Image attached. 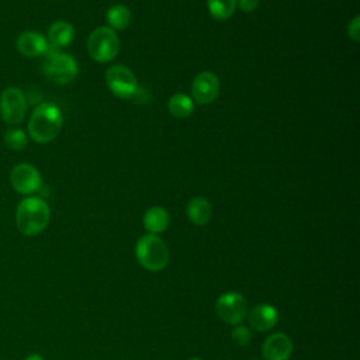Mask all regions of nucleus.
<instances>
[{
    "label": "nucleus",
    "instance_id": "nucleus-1",
    "mask_svg": "<svg viewBox=\"0 0 360 360\" xmlns=\"http://www.w3.org/2000/svg\"><path fill=\"white\" fill-rule=\"evenodd\" d=\"M63 115L53 103H41L34 108L28 120V135L37 143H48L60 132Z\"/></svg>",
    "mask_w": 360,
    "mask_h": 360
},
{
    "label": "nucleus",
    "instance_id": "nucleus-2",
    "mask_svg": "<svg viewBox=\"0 0 360 360\" xmlns=\"http://www.w3.org/2000/svg\"><path fill=\"white\" fill-rule=\"evenodd\" d=\"M51 210L41 197H25L15 210V226L25 236L41 233L49 224Z\"/></svg>",
    "mask_w": 360,
    "mask_h": 360
},
{
    "label": "nucleus",
    "instance_id": "nucleus-3",
    "mask_svg": "<svg viewBox=\"0 0 360 360\" xmlns=\"http://www.w3.org/2000/svg\"><path fill=\"white\" fill-rule=\"evenodd\" d=\"M135 256L141 266L149 271H160L169 263V249L166 243L153 233L143 235L138 239Z\"/></svg>",
    "mask_w": 360,
    "mask_h": 360
},
{
    "label": "nucleus",
    "instance_id": "nucleus-4",
    "mask_svg": "<svg viewBox=\"0 0 360 360\" xmlns=\"http://www.w3.org/2000/svg\"><path fill=\"white\" fill-rule=\"evenodd\" d=\"M42 62L44 75L56 84H66L72 82L77 75V63L73 56L59 52L53 46H48Z\"/></svg>",
    "mask_w": 360,
    "mask_h": 360
},
{
    "label": "nucleus",
    "instance_id": "nucleus-5",
    "mask_svg": "<svg viewBox=\"0 0 360 360\" xmlns=\"http://www.w3.org/2000/svg\"><path fill=\"white\" fill-rule=\"evenodd\" d=\"M120 51V39L110 27H97L87 38V52L97 62L112 60Z\"/></svg>",
    "mask_w": 360,
    "mask_h": 360
},
{
    "label": "nucleus",
    "instance_id": "nucleus-6",
    "mask_svg": "<svg viewBox=\"0 0 360 360\" xmlns=\"http://www.w3.org/2000/svg\"><path fill=\"white\" fill-rule=\"evenodd\" d=\"M27 112V98L17 87H7L0 96V115L4 124H20Z\"/></svg>",
    "mask_w": 360,
    "mask_h": 360
},
{
    "label": "nucleus",
    "instance_id": "nucleus-7",
    "mask_svg": "<svg viewBox=\"0 0 360 360\" xmlns=\"http://www.w3.org/2000/svg\"><path fill=\"white\" fill-rule=\"evenodd\" d=\"M215 311L222 322L228 325H238L248 315V302L242 294L229 291L217 300Z\"/></svg>",
    "mask_w": 360,
    "mask_h": 360
},
{
    "label": "nucleus",
    "instance_id": "nucleus-8",
    "mask_svg": "<svg viewBox=\"0 0 360 360\" xmlns=\"http://www.w3.org/2000/svg\"><path fill=\"white\" fill-rule=\"evenodd\" d=\"M105 82L111 93L120 98H131L138 89L135 75L131 69L122 65L111 66L105 73Z\"/></svg>",
    "mask_w": 360,
    "mask_h": 360
},
{
    "label": "nucleus",
    "instance_id": "nucleus-9",
    "mask_svg": "<svg viewBox=\"0 0 360 360\" xmlns=\"http://www.w3.org/2000/svg\"><path fill=\"white\" fill-rule=\"evenodd\" d=\"M10 183L17 193L30 195L41 190L42 177L38 169L32 165L18 163L10 172Z\"/></svg>",
    "mask_w": 360,
    "mask_h": 360
},
{
    "label": "nucleus",
    "instance_id": "nucleus-10",
    "mask_svg": "<svg viewBox=\"0 0 360 360\" xmlns=\"http://www.w3.org/2000/svg\"><path fill=\"white\" fill-rule=\"evenodd\" d=\"M219 93V80L212 72H201L195 76L191 84L193 98L198 104L212 103Z\"/></svg>",
    "mask_w": 360,
    "mask_h": 360
},
{
    "label": "nucleus",
    "instance_id": "nucleus-11",
    "mask_svg": "<svg viewBox=\"0 0 360 360\" xmlns=\"http://www.w3.org/2000/svg\"><path fill=\"white\" fill-rule=\"evenodd\" d=\"M264 360H288L292 353V342L285 333L270 335L262 349Z\"/></svg>",
    "mask_w": 360,
    "mask_h": 360
},
{
    "label": "nucleus",
    "instance_id": "nucleus-12",
    "mask_svg": "<svg viewBox=\"0 0 360 360\" xmlns=\"http://www.w3.org/2000/svg\"><path fill=\"white\" fill-rule=\"evenodd\" d=\"M48 46L49 44L45 37L37 31H24L18 35L15 41L17 51L27 58H37L45 55Z\"/></svg>",
    "mask_w": 360,
    "mask_h": 360
},
{
    "label": "nucleus",
    "instance_id": "nucleus-13",
    "mask_svg": "<svg viewBox=\"0 0 360 360\" xmlns=\"http://www.w3.org/2000/svg\"><path fill=\"white\" fill-rule=\"evenodd\" d=\"M248 319H249V325L253 329L259 332H266L277 323L278 314L274 307L269 304H262L252 308V311L248 314Z\"/></svg>",
    "mask_w": 360,
    "mask_h": 360
},
{
    "label": "nucleus",
    "instance_id": "nucleus-14",
    "mask_svg": "<svg viewBox=\"0 0 360 360\" xmlns=\"http://www.w3.org/2000/svg\"><path fill=\"white\" fill-rule=\"evenodd\" d=\"M75 37L73 25L68 21H55L48 31V44L56 49L68 46Z\"/></svg>",
    "mask_w": 360,
    "mask_h": 360
},
{
    "label": "nucleus",
    "instance_id": "nucleus-15",
    "mask_svg": "<svg viewBox=\"0 0 360 360\" xmlns=\"http://www.w3.org/2000/svg\"><path fill=\"white\" fill-rule=\"evenodd\" d=\"M211 215H212V207L210 201L205 200L204 197H194L188 201L187 217L193 224L198 226L205 225L210 221Z\"/></svg>",
    "mask_w": 360,
    "mask_h": 360
},
{
    "label": "nucleus",
    "instance_id": "nucleus-16",
    "mask_svg": "<svg viewBox=\"0 0 360 360\" xmlns=\"http://www.w3.org/2000/svg\"><path fill=\"white\" fill-rule=\"evenodd\" d=\"M169 212L163 207H152L143 215V226L153 235L163 232L169 226Z\"/></svg>",
    "mask_w": 360,
    "mask_h": 360
},
{
    "label": "nucleus",
    "instance_id": "nucleus-17",
    "mask_svg": "<svg viewBox=\"0 0 360 360\" xmlns=\"http://www.w3.org/2000/svg\"><path fill=\"white\" fill-rule=\"evenodd\" d=\"M169 112L176 118H186L193 114L194 111V103L191 97H188L184 93H176L173 94L167 101Z\"/></svg>",
    "mask_w": 360,
    "mask_h": 360
},
{
    "label": "nucleus",
    "instance_id": "nucleus-18",
    "mask_svg": "<svg viewBox=\"0 0 360 360\" xmlns=\"http://www.w3.org/2000/svg\"><path fill=\"white\" fill-rule=\"evenodd\" d=\"M107 21L112 30H124L131 22V11L122 4H115L107 11Z\"/></svg>",
    "mask_w": 360,
    "mask_h": 360
},
{
    "label": "nucleus",
    "instance_id": "nucleus-19",
    "mask_svg": "<svg viewBox=\"0 0 360 360\" xmlns=\"http://www.w3.org/2000/svg\"><path fill=\"white\" fill-rule=\"evenodd\" d=\"M207 4L215 20H228L236 8V0H207Z\"/></svg>",
    "mask_w": 360,
    "mask_h": 360
},
{
    "label": "nucleus",
    "instance_id": "nucleus-20",
    "mask_svg": "<svg viewBox=\"0 0 360 360\" xmlns=\"http://www.w3.org/2000/svg\"><path fill=\"white\" fill-rule=\"evenodd\" d=\"M3 139H4L6 146L11 150H22V149H25V146L28 143L25 131L20 129V128H8L4 132Z\"/></svg>",
    "mask_w": 360,
    "mask_h": 360
},
{
    "label": "nucleus",
    "instance_id": "nucleus-21",
    "mask_svg": "<svg viewBox=\"0 0 360 360\" xmlns=\"http://www.w3.org/2000/svg\"><path fill=\"white\" fill-rule=\"evenodd\" d=\"M232 340H233L235 345L243 347V346H246V345L250 343V340H252V333H250V330H249L246 326H240V325H239V326H235V328L232 329Z\"/></svg>",
    "mask_w": 360,
    "mask_h": 360
},
{
    "label": "nucleus",
    "instance_id": "nucleus-22",
    "mask_svg": "<svg viewBox=\"0 0 360 360\" xmlns=\"http://www.w3.org/2000/svg\"><path fill=\"white\" fill-rule=\"evenodd\" d=\"M347 34H349L350 39H353L354 42L359 41V35H360V21H359V15H354L353 20L349 22V25H347Z\"/></svg>",
    "mask_w": 360,
    "mask_h": 360
},
{
    "label": "nucleus",
    "instance_id": "nucleus-23",
    "mask_svg": "<svg viewBox=\"0 0 360 360\" xmlns=\"http://www.w3.org/2000/svg\"><path fill=\"white\" fill-rule=\"evenodd\" d=\"M238 6H239L240 10L246 11V13H250V11L257 8L259 0H238Z\"/></svg>",
    "mask_w": 360,
    "mask_h": 360
},
{
    "label": "nucleus",
    "instance_id": "nucleus-24",
    "mask_svg": "<svg viewBox=\"0 0 360 360\" xmlns=\"http://www.w3.org/2000/svg\"><path fill=\"white\" fill-rule=\"evenodd\" d=\"M24 360H44V359H42V356H41V354H38V353H32V354H28Z\"/></svg>",
    "mask_w": 360,
    "mask_h": 360
},
{
    "label": "nucleus",
    "instance_id": "nucleus-25",
    "mask_svg": "<svg viewBox=\"0 0 360 360\" xmlns=\"http://www.w3.org/2000/svg\"><path fill=\"white\" fill-rule=\"evenodd\" d=\"M188 360H202V359H200V357H191V359H188Z\"/></svg>",
    "mask_w": 360,
    "mask_h": 360
}]
</instances>
